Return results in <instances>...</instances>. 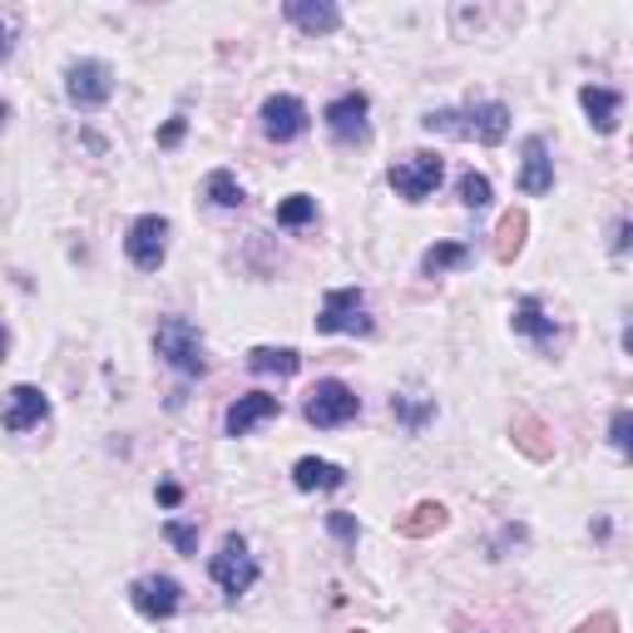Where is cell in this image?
Returning a JSON list of instances; mask_svg holds the SVG:
<instances>
[{
	"instance_id": "1",
	"label": "cell",
	"mask_w": 633,
	"mask_h": 633,
	"mask_svg": "<svg viewBox=\"0 0 633 633\" xmlns=\"http://www.w3.org/2000/svg\"><path fill=\"white\" fill-rule=\"evenodd\" d=\"M154 352L174 366L178 376H203L208 371V356H203V336L188 316H164L154 332Z\"/></svg>"
},
{
	"instance_id": "2",
	"label": "cell",
	"mask_w": 633,
	"mask_h": 633,
	"mask_svg": "<svg viewBox=\"0 0 633 633\" xmlns=\"http://www.w3.org/2000/svg\"><path fill=\"white\" fill-rule=\"evenodd\" d=\"M445 178V158L431 154V148H415V154L396 158L391 168H386V184L396 188V198H406V203H425V198L441 188Z\"/></svg>"
},
{
	"instance_id": "3",
	"label": "cell",
	"mask_w": 633,
	"mask_h": 633,
	"mask_svg": "<svg viewBox=\"0 0 633 633\" xmlns=\"http://www.w3.org/2000/svg\"><path fill=\"white\" fill-rule=\"evenodd\" d=\"M302 415H307V425H316V431H336V425H346V421L362 415V396H356L346 381L326 376V381H316L312 391H307Z\"/></svg>"
},
{
	"instance_id": "4",
	"label": "cell",
	"mask_w": 633,
	"mask_h": 633,
	"mask_svg": "<svg viewBox=\"0 0 633 633\" xmlns=\"http://www.w3.org/2000/svg\"><path fill=\"white\" fill-rule=\"evenodd\" d=\"M316 332L322 336H366L371 332V316H366V292L362 287H336L322 297V312H316Z\"/></svg>"
},
{
	"instance_id": "5",
	"label": "cell",
	"mask_w": 633,
	"mask_h": 633,
	"mask_svg": "<svg viewBox=\"0 0 633 633\" xmlns=\"http://www.w3.org/2000/svg\"><path fill=\"white\" fill-rule=\"evenodd\" d=\"M208 574H213V584L227 593V599H237V593L253 589V584H257V559L247 554V540H243V534H223L218 554L208 559Z\"/></svg>"
},
{
	"instance_id": "6",
	"label": "cell",
	"mask_w": 633,
	"mask_h": 633,
	"mask_svg": "<svg viewBox=\"0 0 633 633\" xmlns=\"http://www.w3.org/2000/svg\"><path fill=\"white\" fill-rule=\"evenodd\" d=\"M366 114H371V99H366L362 89H346V95H336L332 104L322 109V124H326V134H332V144H342V148L366 144V138H371Z\"/></svg>"
},
{
	"instance_id": "7",
	"label": "cell",
	"mask_w": 633,
	"mask_h": 633,
	"mask_svg": "<svg viewBox=\"0 0 633 633\" xmlns=\"http://www.w3.org/2000/svg\"><path fill=\"white\" fill-rule=\"evenodd\" d=\"M114 95V69L104 59H69L65 65V99L75 109H104Z\"/></svg>"
},
{
	"instance_id": "8",
	"label": "cell",
	"mask_w": 633,
	"mask_h": 633,
	"mask_svg": "<svg viewBox=\"0 0 633 633\" xmlns=\"http://www.w3.org/2000/svg\"><path fill=\"white\" fill-rule=\"evenodd\" d=\"M124 253L138 273H158L168 257V218L158 213H144L129 223V237H124Z\"/></svg>"
},
{
	"instance_id": "9",
	"label": "cell",
	"mask_w": 633,
	"mask_h": 633,
	"mask_svg": "<svg viewBox=\"0 0 633 633\" xmlns=\"http://www.w3.org/2000/svg\"><path fill=\"white\" fill-rule=\"evenodd\" d=\"M129 603H134L138 619L164 623V619H174V613H178L184 589H178V579H168V574H144V579L129 584Z\"/></svg>"
},
{
	"instance_id": "10",
	"label": "cell",
	"mask_w": 633,
	"mask_h": 633,
	"mask_svg": "<svg viewBox=\"0 0 633 633\" xmlns=\"http://www.w3.org/2000/svg\"><path fill=\"white\" fill-rule=\"evenodd\" d=\"M45 421H49V396L30 381L10 386L5 406H0V425H5L10 435H20V431H35V425H45Z\"/></svg>"
},
{
	"instance_id": "11",
	"label": "cell",
	"mask_w": 633,
	"mask_h": 633,
	"mask_svg": "<svg viewBox=\"0 0 633 633\" xmlns=\"http://www.w3.org/2000/svg\"><path fill=\"white\" fill-rule=\"evenodd\" d=\"M307 124H312V114H307V104L297 95L263 99V134L273 138V144H292V138H302Z\"/></svg>"
},
{
	"instance_id": "12",
	"label": "cell",
	"mask_w": 633,
	"mask_h": 633,
	"mask_svg": "<svg viewBox=\"0 0 633 633\" xmlns=\"http://www.w3.org/2000/svg\"><path fill=\"white\" fill-rule=\"evenodd\" d=\"M273 415H282V396L247 391V396H237V401L227 406L223 431H227V435H247V431H257L263 421H273Z\"/></svg>"
},
{
	"instance_id": "13",
	"label": "cell",
	"mask_w": 633,
	"mask_h": 633,
	"mask_svg": "<svg viewBox=\"0 0 633 633\" xmlns=\"http://www.w3.org/2000/svg\"><path fill=\"white\" fill-rule=\"evenodd\" d=\"M520 193H530V198H544L554 188V158H549V144H544L540 134H530L520 144Z\"/></svg>"
},
{
	"instance_id": "14",
	"label": "cell",
	"mask_w": 633,
	"mask_h": 633,
	"mask_svg": "<svg viewBox=\"0 0 633 633\" xmlns=\"http://www.w3.org/2000/svg\"><path fill=\"white\" fill-rule=\"evenodd\" d=\"M282 15L307 35H336L342 30V5H332V0H287Z\"/></svg>"
},
{
	"instance_id": "15",
	"label": "cell",
	"mask_w": 633,
	"mask_h": 633,
	"mask_svg": "<svg viewBox=\"0 0 633 633\" xmlns=\"http://www.w3.org/2000/svg\"><path fill=\"white\" fill-rule=\"evenodd\" d=\"M579 104L584 114H589V124L599 129V134H619V114H623V95L609 85H584L579 89Z\"/></svg>"
},
{
	"instance_id": "16",
	"label": "cell",
	"mask_w": 633,
	"mask_h": 633,
	"mask_svg": "<svg viewBox=\"0 0 633 633\" xmlns=\"http://www.w3.org/2000/svg\"><path fill=\"white\" fill-rule=\"evenodd\" d=\"M460 119H470V124H465V138H480L485 148L504 144V134H510V109H504L500 99H485V104H475L470 114H460Z\"/></svg>"
},
{
	"instance_id": "17",
	"label": "cell",
	"mask_w": 633,
	"mask_h": 633,
	"mask_svg": "<svg viewBox=\"0 0 633 633\" xmlns=\"http://www.w3.org/2000/svg\"><path fill=\"white\" fill-rule=\"evenodd\" d=\"M292 485L297 490H342L346 485V470L342 465H332V460H316V455H302V460L292 465Z\"/></svg>"
},
{
	"instance_id": "18",
	"label": "cell",
	"mask_w": 633,
	"mask_h": 633,
	"mask_svg": "<svg viewBox=\"0 0 633 633\" xmlns=\"http://www.w3.org/2000/svg\"><path fill=\"white\" fill-rule=\"evenodd\" d=\"M514 332L520 336H530V342H540V346H554V316H544V307H540V297H520V302H514Z\"/></svg>"
},
{
	"instance_id": "19",
	"label": "cell",
	"mask_w": 633,
	"mask_h": 633,
	"mask_svg": "<svg viewBox=\"0 0 633 633\" xmlns=\"http://www.w3.org/2000/svg\"><path fill=\"white\" fill-rule=\"evenodd\" d=\"M445 504H435V500H421L415 510H406L401 520H396V534L401 540H425V534H435V530H445Z\"/></svg>"
},
{
	"instance_id": "20",
	"label": "cell",
	"mask_w": 633,
	"mask_h": 633,
	"mask_svg": "<svg viewBox=\"0 0 633 633\" xmlns=\"http://www.w3.org/2000/svg\"><path fill=\"white\" fill-rule=\"evenodd\" d=\"M247 371L257 376H297L302 371V356L292 346H253L247 352Z\"/></svg>"
},
{
	"instance_id": "21",
	"label": "cell",
	"mask_w": 633,
	"mask_h": 633,
	"mask_svg": "<svg viewBox=\"0 0 633 633\" xmlns=\"http://www.w3.org/2000/svg\"><path fill=\"white\" fill-rule=\"evenodd\" d=\"M524 233H530V213H524V208H510V213L500 218V227H495V257H500V263H514V257L524 253Z\"/></svg>"
},
{
	"instance_id": "22",
	"label": "cell",
	"mask_w": 633,
	"mask_h": 633,
	"mask_svg": "<svg viewBox=\"0 0 633 633\" xmlns=\"http://www.w3.org/2000/svg\"><path fill=\"white\" fill-rule=\"evenodd\" d=\"M510 441L520 445L530 460H549L554 455V435H549V425L544 421H534V415H520V421L510 425Z\"/></svg>"
},
{
	"instance_id": "23",
	"label": "cell",
	"mask_w": 633,
	"mask_h": 633,
	"mask_svg": "<svg viewBox=\"0 0 633 633\" xmlns=\"http://www.w3.org/2000/svg\"><path fill=\"white\" fill-rule=\"evenodd\" d=\"M470 243H431L421 253V273L425 277H441V273H451V267H470Z\"/></svg>"
},
{
	"instance_id": "24",
	"label": "cell",
	"mask_w": 633,
	"mask_h": 633,
	"mask_svg": "<svg viewBox=\"0 0 633 633\" xmlns=\"http://www.w3.org/2000/svg\"><path fill=\"white\" fill-rule=\"evenodd\" d=\"M203 198L213 208H243L247 203V193H243V184H237L227 168H213V174L203 178Z\"/></svg>"
},
{
	"instance_id": "25",
	"label": "cell",
	"mask_w": 633,
	"mask_h": 633,
	"mask_svg": "<svg viewBox=\"0 0 633 633\" xmlns=\"http://www.w3.org/2000/svg\"><path fill=\"white\" fill-rule=\"evenodd\" d=\"M307 223H316V198L292 193L277 203V227H307Z\"/></svg>"
},
{
	"instance_id": "26",
	"label": "cell",
	"mask_w": 633,
	"mask_h": 633,
	"mask_svg": "<svg viewBox=\"0 0 633 633\" xmlns=\"http://www.w3.org/2000/svg\"><path fill=\"white\" fill-rule=\"evenodd\" d=\"M455 193H460V203L470 208V213H480V208H490V198H495V184L485 174H460V188H455Z\"/></svg>"
},
{
	"instance_id": "27",
	"label": "cell",
	"mask_w": 633,
	"mask_h": 633,
	"mask_svg": "<svg viewBox=\"0 0 633 633\" xmlns=\"http://www.w3.org/2000/svg\"><path fill=\"white\" fill-rule=\"evenodd\" d=\"M391 411H396V421H401L406 431L415 435L425 421H431V411H435V406H431V401H415V406H411V401H406V396H391Z\"/></svg>"
},
{
	"instance_id": "28",
	"label": "cell",
	"mask_w": 633,
	"mask_h": 633,
	"mask_svg": "<svg viewBox=\"0 0 633 633\" xmlns=\"http://www.w3.org/2000/svg\"><path fill=\"white\" fill-rule=\"evenodd\" d=\"M326 534H332L336 544H346V549H356V534H362V524H356L352 510H332V514H326Z\"/></svg>"
},
{
	"instance_id": "29",
	"label": "cell",
	"mask_w": 633,
	"mask_h": 633,
	"mask_svg": "<svg viewBox=\"0 0 633 633\" xmlns=\"http://www.w3.org/2000/svg\"><path fill=\"white\" fill-rule=\"evenodd\" d=\"M164 540L174 544L178 554H198V524H184V520H164Z\"/></svg>"
},
{
	"instance_id": "30",
	"label": "cell",
	"mask_w": 633,
	"mask_h": 633,
	"mask_svg": "<svg viewBox=\"0 0 633 633\" xmlns=\"http://www.w3.org/2000/svg\"><path fill=\"white\" fill-rule=\"evenodd\" d=\"M633 411L629 406H619V411H613V421H609V441H613V451H623L629 455V445H633Z\"/></svg>"
},
{
	"instance_id": "31",
	"label": "cell",
	"mask_w": 633,
	"mask_h": 633,
	"mask_svg": "<svg viewBox=\"0 0 633 633\" xmlns=\"http://www.w3.org/2000/svg\"><path fill=\"white\" fill-rule=\"evenodd\" d=\"M184 134H188V119L174 114L164 129H158V148H178V144H184Z\"/></svg>"
},
{
	"instance_id": "32",
	"label": "cell",
	"mask_w": 633,
	"mask_h": 633,
	"mask_svg": "<svg viewBox=\"0 0 633 633\" xmlns=\"http://www.w3.org/2000/svg\"><path fill=\"white\" fill-rule=\"evenodd\" d=\"M574 633H619V619H613V613H593V619H584Z\"/></svg>"
},
{
	"instance_id": "33",
	"label": "cell",
	"mask_w": 633,
	"mask_h": 633,
	"mask_svg": "<svg viewBox=\"0 0 633 633\" xmlns=\"http://www.w3.org/2000/svg\"><path fill=\"white\" fill-rule=\"evenodd\" d=\"M158 504H164V510H174V504H184V485L164 480V485H158Z\"/></svg>"
},
{
	"instance_id": "34",
	"label": "cell",
	"mask_w": 633,
	"mask_h": 633,
	"mask_svg": "<svg viewBox=\"0 0 633 633\" xmlns=\"http://www.w3.org/2000/svg\"><path fill=\"white\" fill-rule=\"evenodd\" d=\"M629 237H633V223H629V218H619V227H613V253H629Z\"/></svg>"
},
{
	"instance_id": "35",
	"label": "cell",
	"mask_w": 633,
	"mask_h": 633,
	"mask_svg": "<svg viewBox=\"0 0 633 633\" xmlns=\"http://www.w3.org/2000/svg\"><path fill=\"white\" fill-rule=\"evenodd\" d=\"M10 49H15V25L0 20V59H10Z\"/></svg>"
},
{
	"instance_id": "36",
	"label": "cell",
	"mask_w": 633,
	"mask_h": 633,
	"mask_svg": "<svg viewBox=\"0 0 633 633\" xmlns=\"http://www.w3.org/2000/svg\"><path fill=\"white\" fill-rule=\"evenodd\" d=\"M5 352H10V336H5V326H0V362H5Z\"/></svg>"
},
{
	"instance_id": "37",
	"label": "cell",
	"mask_w": 633,
	"mask_h": 633,
	"mask_svg": "<svg viewBox=\"0 0 633 633\" xmlns=\"http://www.w3.org/2000/svg\"><path fill=\"white\" fill-rule=\"evenodd\" d=\"M5 119H10V104H5V99H0V129H5Z\"/></svg>"
},
{
	"instance_id": "38",
	"label": "cell",
	"mask_w": 633,
	"mask_h": 633,
	"mask_svg": "<svg viewBox=\"0 0 633 633\" xmlns=\"http://www.w3.org/2000/svg\"><path fill=\"white\" fill-rule=\"evenodd\" d=\"M356 633H362V629H356Z\"/></svg>"
}]
</instances>
